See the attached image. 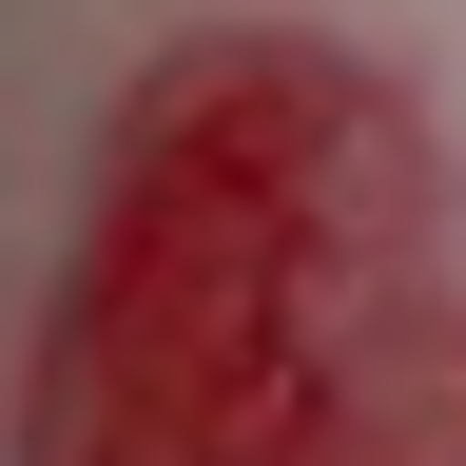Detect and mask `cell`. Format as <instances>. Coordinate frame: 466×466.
I'll return each mask as SVG.
<instances>
[{
  "label": "cell",
  "instance_id": "1",
  "mask_svg": "<svg viewBox=\"0 0 466 466\" xmlns=\"http://www.w3.org/2000/svg\"><path fill=\"white\" fill-rule=\"evenodd\" d=\"M0 466H466V175L350 39H175L78 175Z\"/></svg>",
  "mask_w": 466,
  "mask_h": 466
}]
</instances>
